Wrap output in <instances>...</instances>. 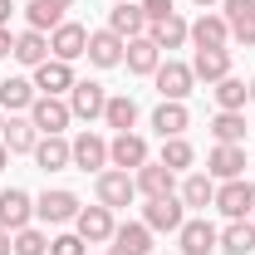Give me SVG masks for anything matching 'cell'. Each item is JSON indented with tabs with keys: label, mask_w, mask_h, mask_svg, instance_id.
Listing matches in <instances>:
<instances>
[{
	"label": "cell",
	"mask_w": 255,
	"mask_h": 255,
	"mask_svg": "<svg viewBox=\"0 0 255 255\" xmlns=\"http://www.w3.org/2000/svg\"><path fill=\"white\" fill-rule=\"evenodd\" d=\"M216 211H221L226 221H246L255 211V187L246 182V177H236V182H221L216 187V201H211Z\"/></svg>",
	"instance_id": "obj_1"
},
{
	"label": "cell",
	"mask_w": 255,
	"mask_h": 255,
	"mask_svg": "<svg viewBox=\"0 0 255 255\" xmlns=\"http://www.w3.org/2000/svg\"><path fill=\"white\" fill-rule=\"evenodd\" d=\"M182 221H187V201L182 196H157V201L142 206V226L147 231H182Z\"/></svg>",
	"instance_id": "obj_2"
},
{
	"label": "cell",
	"mask_w": 255,
	"mask_h": 255,
	"mask_svg": "<svg viewBox=\"0 0 255 255\" xmlns=\"http://www.w3.org/2000/svg\"><path fill=\"white\" fill-rule=\"evenodd\" d=\"M74 231L84 236V246H98V241H113V211L98 201V206H79V216H74Z\"/></svg>",
	"instance_id": "obj_3"
},
{
	"label": "cell",
	"mask_w": 255,
	"mask_h": 255,
	"mask_svg": "<svg viewBox=\"0 0 255 255\" xmlns=\"http://www.w3.org/2000/svg\"><path fill=\"white\" fill-rule=\"evenodd\" d=\"M69 118H74V113H69V103H64V98L39 94V98L30 103V123L39 128V137H49V132H64V128H69Z\"/></svg>",
	"instance_id": "obj_4"
},
{
	"label": "cell",
	"mask_w": 255,
	"mask_h": 255,
	"mask_svg": "<svg viewBox=\"0 0 255 255\" xmlns=\"http://www.w3.org/2000/svg\"><path fill=\"white\" fill-rule=\"evenodd\" d=\"M103 108H108V94H103V84L84 79V84H74V89H69V113H74V118L94 123V118H103Z\"/></svg>",
	"instance_id": "obj_5"
},
{
	"label": "cell",
	"mask_w": 255,
	"mask_h": 255,
	"mask_svg": "<svg viewBox=\"0 0 255 255\" xmlns=\"http://www.w3.org/2000/svg\"><path fill=\"white\" fill-rule=\"evenodd\" d=\"M132 196H137V182H132V172H123V167H113V172H98V201H103L108 211L128 206Z\"/></svg>",
	"instance_id": "obj_6"
},
{
	"label": "cell",
	"mask_w": 255,
	"mask_h": 255,
	"mask_svg": "<svg viewBox=\"0 0 255 255\" xmlns=\"http://www.w3.org/2000/svg\"><path fill=\"white\" fill-rule=\"evenodd\" d=\"M157 94L162 98H172V103H182V98L191 94V84H196V74H191V64H177V59H167V64H157Z\"/></svg>",
	"instance_id": "obj_7"
},
{
	"label": "cell",
	"mask_w": 255,
	"mask_h": 255,
	"mask_svg": "<svg viewBox=\"0 0 255 255\" xmlns=\"http://www.w3.org/2000/svg\"><path fill=\"white\" fill-rule=\"evenodd\" d=\"M34 216H39V221H49V226H64V221H74V216H79V196H74V191H64V187H54V191H44V196L34 201Z\"/></svg>",
	"instance_id": "obj_8"
},
{
	"label": "cell",
	"mask_w": 255,
	"mask_h": 255,
	"mask_svg": "<svg viewBox=\"0 0 255 255\" xmlns=\"http://www.w3.org/2000/svg\"><path fill=\"white\" fill-rule=\"evenodd\" d=\"M132 182H137V191H142L147 201H157V196H172V191H177V172L162 167V162H142V167L132 172Z\"/></svg>",
	"instance_id": "obj_9"
},
{
	"label": "cell",
	"mask_w": 255,
	"mask_h": 255,
	"mask_svg": "<svg viewBox=\"0 0 255 255\" xmlns=\"http://www.w3.org/2000/svg\"><path fill=\"white\" fill-rule=\"evenodd\" d=\"M49 54L64 59V64H74L79 54H89V30H84V25H74V20H64L59 30L49 34Z\"/></svg>",
	"instance_id": "obj_10"
},
{
	"label": "cell",
	"mask_w": 255,
	"mask_h": 255,
	"mask_svg": "<svg viewBox=\"0 0 255 255\" xmlns=\"http://www.w3.org/2000/svg\"><path fill=\"white\" fill-rule=\"evenodd\" d=\"M108 162L123 167V172H137V167L147 162V137H142V132H118V137L108 142Z\"/></svg>",
	"instance_id": "obj_11"
},
{
	"label": "cell",
	"mask_w": 255,
	"mask_h": 255,
	"mask_svg": "<svg viewBox=\"0 0 255 255\" xmlns=\"http://www.w3.org/2000/svg\"><path fill=\"white\" fill-rule=\"evenodd\" d=\"M69 157H74V167H84V172H103L108 167V142L98 132H79L69 142Z\"/></svg>",
	"instance_id": "obj_12"
},
{
	"label": "cell",
	"mask_w": 255,
	"mask_h": 255,
	"mask_svg": "<svg viewBox=\"0 0 255 255\" xmlns=\"http://www.w3.org/2000/svg\"><path fill=\"white\" fill-rule=\"evenodd\" d=\"M34 216V201H30V191H20V187H10V191H0V226L5 231H25Z\"/></svg>",
	"instance_id": "obj_13"
},
{
	"label": "cell",
	"mask_w": 255,
	"mask_h": 255,
	"mask_svg": "<svg viewBox=\"0 0 255 255\" xmlns=\"http://www.w3.org/2000/svg\"><path fill=\"white\" fill-rule=\"evenodd\" d=\"M74 84H79V79H74V69H69L64 59H44L39 69H34V89H39V94H49V98L69 94Z\"/></svg>",
	"instance_id": "obj_14"
},
{
	"label": "cell",
	"mask_w": 255,
	"mask_h": 255,
	"mask_svg": "<svg viewBox=\"0 0 255 255\" xmlns=\"http://www.w3.org/2000/svg\"><path fill=\"white\" fill-rule=\"evenodd\" d=\"M147 39H152L157 49H182V44L191 39V25L172 10V15H162V20H152V25H147Z\"/></svg>",
	"instance_id": "obj_15"
},
{
	"label": "cell",
	"mask_w": 255,
	"mask_h": 255,
	"mask_svg": "<svg viewBox=\"0 0 255 255\" xmlns=\"http://www.w3.org/2000/svg\"><path fill=\"white\" fill-rule=\"evenodd\" d=\"M182 255H211L216 246H221V231L211 221H182Z\"/></svg>",
	"instance_id": "obj_16"
},
{
	"label": "cell",
	"mask_w": 255,
	"mask_h": 255,
	"mask_svg": "<svg viewBox=\"0 0 255 255\" xmlns=\"http://www.w3.org/2000/svg\"><path fill=\"white\" fill-rule=\"evenodd\" d=\"M108 30L118 34V39H137V34H147V15H142V5L118 0V10H108Z\"/></svg>",
	"instance_id": "obj_17"
},
{
	"label": "cell",
	"mask_w": 255,
	"mask_h": 255,
	"mask_svg": "<svg viewBox=\"0 0 255 255\" xmlns=\"http://www.w3.org/2000/svg\"><path fill=\"white\" fill-rule=\"evenodd\" d=\"M206 172H211V177H221V182H236V177H246V147L216 142V152L206 157Z\"/></svg>",
	"instance_id": "obj_18"
},
{
	"label": "cell",
	"mask_w": 255,
	"mask_h": 255,
	"mask_svg": "<svg viewBox=\"0 0 255 255\" xmlns=\"http://www.w3.org/2000/svg\"><path fill=\"white\" fill-rule=\"evenodd\" d=\"M123 49H128V39H118L113 30H94V34H89V59H94L98 69L123 64Z\"/></svg>",
	"instance_id": "obj_19"
},
{
	"label": "cell",
	"mask_w": 255,
	"mask_h": 255,
	"mask_svg": "<svg viewBox=\"0 0 255 255\" xmlns=\"http://www.w3.org/2000/svg\"><path fill=\"white\" fill-rule=\"evenodd\" d=\"M123 64L132 69V74H157V64H162V49L147 39V34H137V39H128V49H123Z\"/></svg>",
	"instance_id": "obj_20"
},
{
	"label": "cell",
	"mask_w": 255,
	"mask_h": 255,
	"mask_svg": "<svg viewBox=\"0 0 255 255\" xmlns=\"http://www.w3.org/2000/svg\"><path fill=\"white\" fill-rule=\"evenodd\" d=\"M226 39H231L226 15H201V20L191 25V44H196V49H226Z\"/></svg>",
	"instance_id": "obj_21"
},
{
	"label": "cell",
	"mask_w": 255,
	"mask_h": 255,
	"mask_svg": "<svg viewBox=\"0 0 255 255\" xmlns=\"http://www.w3.org/2000/svg\"><path fill=\"white\" fill-rule=\"evenodd\" d=\"M191 74H196V79H206V84H221L226 74H231V49H196Z\"/></svg>",
	"instance_id": "obj_22"
},
{
	"label": "cell",
	"mask_w": 255,
	"mask_h": 255,
	"mask_svg": "<svg viewBox=\"0 0 255 255\" xmlns=\"http://www.w3.org/2000/svg\"><path fill=\"white\" fill-rule=\"evenodd\" d=\"M34 162H39L44 172H64V167H74L69 142H64L59 132H49V137H39V142H34Z\"/></svg>",
	"instance_id": "obj_23"
},
{
	"label": "cell",
	"mask_w": 255,
	"mask_h": 255,
	"mask_svg": "<svg viewBox=\"0 0 255 255\" xmlns=\"http://www.w3.org/2000/svg\"><path fill=\"white\" fill-rule=\"evenodd\" d=\"M34 98H39V89L30 79H0V108L5 113H25Z\"/></svg>",
	"instance_id": "obj_24"
},
{
	"label": "cell",
	"mask_w": 255,
	"mask_h": 255,
	"mask_svg": "<svg viewBox=\"0 0 255 255\" xmlns=\"http://www.w3.org/2000/svg\"><path fill=\"white\" fill-rule=\"evenodd\" d=\"M187 103H172V98H162L157 103V113H152V128H157L162 137H182L187 132Z\"/></svg>",
	"instance_id": "obj_25"
},
{
	"label": "cell",
	"mask_w": 255,
	"mask_h": 255,
	"mask_svg": "<svg viewBox=\"0 0 255 255\" xmlns=\"http://www.w3.org/2000/svg\"><path fill=\"white\" fill-rule=\"evenodd\" d=\"M216 251H226V255H251L255 251V221L246 216V221H231L221 231V246Z\"/></svg>",
	"instance_id": "obj_26"
},
{
	"label": "cell",
	"mask_w": 255,
	"mask_h": 255,
	"mask_svg": "<svg viewBox=\"0 0 255 255\" xmlns=\"http://www.w3.org/2000/svg\"><path fill=\"white\" fill-rule=\"evenodd\" d=\"M0 142H5L10 152H34V142H39V128H34L30 118H5Z\"/></svg>",
	"instance_id": "obj_27"
},
{
	"label": "cell",
	"mask_w": 255,
	"mask_h": 255,
	"mask_svg": "<svg viewBox=\"0 0 255 255\" xmlns=\"http://www.w3.org/2000/svg\"><path fill=\"white\" fill-rule=\"evenodd\" d=\"M113 241H118V251H128V255H152V231H147L142 221L118 226V231H113Z\"/></svg>",
	"instance_id": "obj_28"
},
{
	"label": "cell",
	"mask_w": 255,
	"mask_h": 255,
	"mask_svg": "<svg viewBox=\"0 0 255 255\" xmlns=\"http://www.w3.org/2000/svg\"><path fill=\"white\" fill-rule=\"evenodd\" d=\"M15 59H20V64H30V69H39V64L49 59V39H44L39 30L15 34Z\"/></svg>",
	"instance_id": "obj_29"
},
{
	"label": "cell",
	"mask_w": 255,
	"mask_h": 255,
	"mask_svg": "<svg viewBox=\"0 0 255 255\" xmlns=\"http://www.w3.org/2000/svg\"><path fill=\"white\" fill-rule=\"evenodd\" d=\"M211 94H216V103H221V113H241V108H246V98H251V84L226 74V79L211 89Z\"/></svg>",
	"instance_id": "obj_30"
},
{
	"label": "cell",
	"mask_w": 255,
	"mask_h": 255,
	"mask_svg": "<svg viewBox=\"0 0 255 255\" xmlns=\"http://www.w3.org/2000/svg\"><path fill=\"white\" fill-rule=\"evenodd\" d=\"M103 123H108V128H118V132H132V123H137V103H132L128 94L108 98V108H103Z\"/></svg>",
	"instance_id": "obj_31"
},
{
	"label": "cell",
	"mask_w": 255,
	"mask_h": 255,
	"mask_svg": "<svg viewBox=\"0 0 255 255\" xmlns=\"http://www.w3.org/2000/svg\"><path fill=\"white\" fill-rule=\"evenodd\" d=\"M211 137L241 147V142H246V118H241V113H216V118H211Z\"/></svg>",
	"instance_id": "obj_32"
},
{
	"label": "cell",
	"mask_w": 255,
	"mask_h": 255,
	"mask_svg": "<svg viewBox=\"0 0 255 255\" xmlns=\"http://www.w3.org/2000/svg\"><path fill=\"white\" fill-rule=\"evenodd\" d=\"M182 201H187V206H211V201H216V182H211V172H206V177H201V172L187 177V182H182Z\"/></svg>",
	"instance_id": "obj_33"
},
{
	"label": "cell",
	"mask_w": 255,
	"mask_h": 255,
	"mask_svg": "<svg viewBox=\"0 0 255 255\" xmlns=\"http://www.w3.org/2000/svg\"><path fill=\"white\" fill-rule=\"evenodd\" d=\"M191 162H196V152H191L187 137H162V167L182 172V167H191Z\"/></svg>",
	"instance_id": "obj_34"
},
{
	"label": "cell",
	"mask_w": 255,
	"mask_h": 255,
	"mask_svg": "<svg viewBox=\"0 0 255 255\" xmlns=\"http://www.w3.org/2000/svg\"><path fill=\"white\" fill-rule=\"evenodd\" d=\"M25 20H30V30H39V34H44V30L54 34V30L64 25V15L54 10V5H44V0H34V5H25Z\"/></svg>",
	"instance_id": "obj_35"
},
{
	"label": "cell",
	"mask_w": 255,
	"mask_h": 255,
	"mask_svg": "<svg viewBox=\"0 0 255 255\" xmlns=\"http://www.w3.org/2000/svg\"><path fill=\"white\" fill-rule=\"evenodd\" d=\"M44 251H49L44 231H34V226H25V231H15V255H44Z\"/></svg>",
	"instance_id": "obj_36"
},
{
	"label": "cell",
	"mask_w": 255,
	"mask_h": 255,
	"mask_svg": "<svg viewBox=\"0 0 255 255\" xmlns=\"http://www.w3.org/2000/svg\"><path fill=\"white\" fill-rule=\"evenodd\" d=\"M49 255H84V236L74 231V236H54L49 241Z\"/></svg>",
	"instance_id": "obj_37"
},
{
	"label": "cell",
	"mask_w": 255,
	"mask_h": 255,
	"mask_svg": "<svg viewBox=\"0 0 255 255\" xmlns=\"http://www.w3.org/2000/svg\"><path fill=\"white\" fill-rule=\"evenodd\" d=\"M231 34H236L241 44H255V10H246V15H236V20H231Z\"/></svg>",
	"instance_id": "obj_38"
},
{
	"label": "cell",
	"mask_w": 255,
	"mask_h": 255,
	"mask_svg": "<svg viewBox=\"0 0 255 255\" xmlns=\"http://www.w3.org/2000/svg\"><path fill=\"white\" fill-rule=\"evenodd\" d=\"M142 15H147V25H152L162 15H172V0H142Z\"/></svg>",
	"instance_id": "obj_39"
},
{
	"label": "cell",
	"mask_w": 255,
	"mask_h": 255,
	"mask_svg": "<svg viewBox=\"0 0 255 255\" xmlns=\"http://www.w3.org/2000/svg\"><path fill=\"white\" fill-rule=\"evenodd\" d=\"M221 10H226V25H231L236 15H246V10H255V0H226Z\"/></svg>",
	"instance_id": "obj_40"
},
{
	"label": "cell",
	"mask_w": 255,
	"mask_h": 255,
	"mask_svg": "<svg viewBox=\"0 0 255 255\" xmlns=\"http://www.w3.org/2000/svg\"><path fill=\"white\" fill-rule=\"evenodd\" d=\"M10 54H15V34L0 25V59H10Z\"/></svg>",
	"instance_id": "obj_41"
},
{
	"label": "cell",
	"mask_w": 255,
	"mask_h": 255,
	"mask_svg": "<svg viewBox=\"0 0 255 255\" xmlns=\"http://www.w3.org/2000/svg\"><path fill=\"white\" fill-rule=\"evenodd\" d=\"M10 251H15V236H10V231L0 226V255H10Z\"/></svg>",
	"instance_id": "obj_42"
},
{
	"label": "cell",
	"mask_w": 255,
	"mask_h": 255,
	"mask_svg": "<svg viewBox=\"0 0 255 255\" xmlns=\"http://www.w3.org/2000/svg\"><path fill=\"white\" fill-rule=\"evenodd\" d=\"M10 15H15V5H10V0H0V25H10Z\"/></svg>",
	"instance_id": "obj_43"
},
{
	"label": "cell",
	"mask_w": 255,
	"mask_h": 255,
	"mask_svg": "<svg viewBox=\"0 0 255 255\" xmlns=\"http://www.w3.org/2000/svg\"><path fill=\"white\" fill-rule=\"evenodd\" d=\"M44 5H54V10H59V15H64V10H69V5H74V0H44Z\"/></svg>",
	"instance_id": "obj_44"
},
{
	"label": "cell",
	"mask_w": 255,
	"mask_h": 255,
	"mask_svg": "<svg viewBox=\"0 0 255 255\" xmlns=\"http://www.w3.org/2000/svg\"><path fill=\"white\" fill-rule=\"evenodd\" d=\"M5 162H10V147H5V142H0V172H5Z\"/></svg>",
	"instance_id": "obj_45"
},
{
	"label": "cell",
	"mask_w": 255,
	"mask_h": 255,
	"mask_svg": "<svg viewBox=\"0 0 255 255\" xmlns=\"http://www.w3.org/2000/svg\"><path fill=\"white\" fill-rule=\"evenodd\" d=\"M0 132H5V108H0Z\"/></svg>",
	"instance_id": "obj_46"
},
{
	"label": "cell",
	"mask_w": 255,
	"mask_h": 255,
	"mask_svg": "<svg viewBox=\"0 0 255 255\" xmlns=\"http://www.w3.org/2000/svg\"><path fill=\"white\" fill-rule=\"evenodd\" d=\"M108 255H128V251H118V246H113V251H108Z\"/></svg>",
	"instance_id": "obj_47"
},
{
	"label": "cell",
	"mask_w": 255,
	"mask_h": 255,
	"mask_svg": "<svg viewBox=\"0 0 255 255\" xmlns=\"http://www.w3.org/2000/svg\"><path fill=\"white\" fill-rule=\"evenodd\" d=\"M251 103H255V79H251Z\"/></svg>",
	"instance_id": "obj_48"
},
{
	"label": "cell",
	"mask_w": 255,
	"mask_h": 255,
	"mask_svg": "<svg viewBox=\"0 0 255 255\" xmlns=\"http://www.w3.org/2000/svg\"><path fill=\"white\" fill-rule=\"evenodd\" d=\"M196 5H216V0H196Z\"/></svg>",
	"instance_id": "obj_49"
},
{
	"label": "cell",
	"mask_w": 255,
	"mask_h": 255,
	"mask_svg": "<svg viewBox=\"0 0 255 255\" xmlns=\"http://www.w3.org/2000/svg\"><path fill=\"white\" fill-rule=\"evenodd\" d=\"M251 221H255V211H251Z\"/></svg>",
	"instance_id": "obj_50"
}]
</instances>
